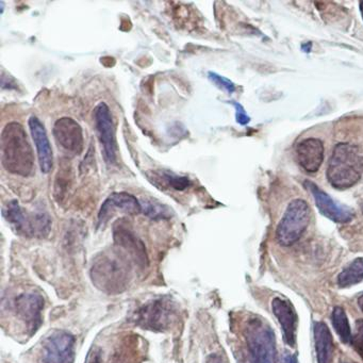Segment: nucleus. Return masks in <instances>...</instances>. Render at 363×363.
Wrapping results in <instances>:
<instances>
[{
    "label": "nucleus",
    "instance_id": "nucleus-1",
    "mask_svg": "<svg viewBox=\"0 0 363 363\" xmlns=\"http://www.w3.org/2000/svg\"><path fill=\"white\" fill-rule=\"evenodd\" d=\"M0 144L1 163L6 171L23 177L33 174L35 158L26 131L20 123L6 125Z\"/></svg>",
    "mask_w": 363,
    "mask_h": 363
},
{
    "label": "nucleus",
    "instance_id": "nucleus-2",
    "mask_svg": "<svg viewBox=\"0 0 363 363\" xmlns=\"http://www.w3.org/2000/svg\"><path fill=\"white\" fill-rule=\"evenodd\" d=\"M363 174V156L358 146L339 143L333 148L327 167V179L333 188L346 190L360 180Z\"/></svg>",
    "mask_w": 363,
    "mask_h": 363
},
{
    "label": "nucleus",
    "instance_id": "nucleus-3",
    "mask_svg": "<svg viewBox=\"0 0 363 363\" xmlns=\"http://www.w3.org/2000/svg\"><path fill=\"white\" fill-rule=\"evenodd\" d=\"M252 363H276L277 348L273 329L263 318H252L244 329Z\"/></svg>",
    "mask_w": 363,
    "mask_h": 363
},
{
    "label": "nucleus",
    "instance_id": "nucleus-4",
    "mask_svg": "<svg viewBox=\"0 0 363 363\" xmlns=\"http://www.w3.org/2000/svg\"><path fill=\"white\" fill-rule=\"evenodd\" d=\"M311 220V210L307 201L294 199L289 203L276 230V239L282 246L296 243Z\"/></svg>",
    "mask_w": 363,
    "mask_h": 363
},
{
    "label": "nucleus",
    "instance_id": "nucleus-5",
    "mask_svg": "<svg viewBox=\"0 0 363 363\" xmlns=\"http://www.w3.org/2000/svg\"><path fill=\"white\" fill-rule=\"evenodd\" d=\"M76 339L72 333L57 330L50 333L39 354V363H74Z\"/></svg>",
    "mask_w": 363,
    "mask_h": 363
},
{
    "label": "nucleus",
    "instance_id": "nucleus-6",
    "mask_svg": "<svg viewBox=\"0 0 363 363\" xmlns=\"http://www.w3.org/2000/svg\"><path fill=\"white\" fill-rule=\"evenodd\" d=\"M93 284L108 293L121 292L126 284L127 273L124 265L118 259L103 257L93 265Z\"/></svg>",
    "mask_w": 363,
    "mask_h": 363
},
{
    "label": "nucleus",
    "instance_id": "nucleus-7",
    "mask_svg": "<svg viewBox=\"0 0 363 363\" xmlns=\"http://www.w3.org/2000/svg\"><path fill=\"white\" fill-rule=\"evenodd\" d=\"M94 122L104 159L108 165L116 164L118 143L111 112L106 103H99L94 109Z\"/></svg>",
    "mask_w": 363,
    "mask_h": 363
},
{
    "label": "nucleus",
    "instance_id": "nucleus-8",
    "mask_svg": "<svg viewBox=\"0 0 363 363\" xmlns=\"http://www.w3.org/2000/svg\"><path fill=\"white\" fill-rule=\"evenodd\" d=\"M173 305L165 299H157L140 308L135 314V320L138 325L152 330H162L171 325L173 318Z\"/></svg>",
    "mask_w": 363,
    "mask_h": 363
},
{
    "label": "nucleus",
    "instance_id": "nucleus-9",
    "mask_svg": "<svg viewBox=\"0 0 363 363\" xmlns=\"http://www.w3.org/2000/svg\"><path fill=\"white\" fill-rule=\"evenodd\" d=\"M43 309L44 299L39 293H23L14 301L16 315L30 333H35L39 329Z\"/></svg>",
    "mask_w": 363,
    "mask_h": 363
},
{
    "label": "nucleus",
    "instance_id": "nucleus-10",
    "mask_svg": "<svg viewBox=\"0 0 363 363\" xmlns=\"http://www.w3.org/2000/svg\"><path fill=\"white\" fill-rule=\"evenodd\" d=\"M305 186L313 195L318 211L329 220L344 224L354 218V212L350 207L337 203L335 199H331L330 195L320 190L313 182L307 180L305 182Z\"/></svg>",
    "mask_w": 363,
    "mask_h": 363
},
{
    "label": "nucleus",
    "instance_id": "nucleus-11",
    "mask_svg": "<svg viewBox=\"0 0 363 363\" xmlns=\"http://www.w3.org/2000/svg\"><path fill=\"white\" fill-rule=\"evenodd\" d=\"M54 137L57 143L69 154L76 156L84 150V133L74 118H59L54 125Z\"/></svg>",
    "mask_w": 363,
    "mask_h": 363
},
{
    "label": "nucleus",
    "instance_id": "nucleus-12",
    "mask_svg": "<svg viewBox=\"0 0 363 363\" xmlns=\"http://www.w3.org/2000/svg\"><path fill=\"white\" fill-rule=\"evenodd\" d=\"M29 129L37 148L40 169L42 173H50L54 164V154H52V145H50L45 126L37 116H31L29 120Z\"/></svg>",
    "mask_w": 363,
    "mask_h": 363
},
{
    "label": "nucleus",
    "instance_id": "nucleus-13",
    "mask_svg": "<svg viewBox=\"0 0 363 363\" xmlns=\"http://www.w3.org/2000/svg\"><path fill=\"white\" fill-rule=\"evenodd\" d=\"M116 210H120V211L131 214V216L142 213L141 201L137 197L133 196V194H129V193H112L104 201L101 210H99V224L101 225L107 223V220H109L110 216L113 214Z\"/></svg>",
    "mask_w": 363,
    "mask_h": 363
},
{
    "label": "nucleus",
    "instance_id": "nucleus-14",
    "mask_svg": "<svg viewBox=\"0 0 363 363\" xmlns=\"http://www.w3.org/2000/svg\"><path fill=\"white\" fill-rule=\"evenodd\" d=\"M272 309L281 326L284 343L290 347H294L297 326V314L294 307L286 299L276 297L272 301Z\"/></svg>",
    "mask_w": 363,
    "mask_h": 363
},
{
    "label": "nucleus",
    "instance_id": "nucleus-15",
    "mask_svg": "<svg viewBox=\"0 0 363 363\" xmlns=\"http://www.w3.org/2000/svg\"><path fill=\"white\" fill-rule=\"evenodd\" d=\"M297 159L307 173H316L324 161V145L320 139L309 138L297 145Z\"/></svg>",
    "mask_w": 363,
    "mask_h": 363
},
{
    "label": "nucleus",
    "instance_id": "nucleus-16",
    "mask_svg": "<svg viewBox=\"0 0 363 363\" xmlns=\"http://www.w3.org/2000/svg\"><path fill=\"white\" fill-rule=\"evenodd\" d=\"M314 345L318 363L333 362L335 354L333 335L325 323L315 322L313 325Z\"/></svg>",
    "mask_w": 363,
    "mask_h": 363
},
{
    "label": "nucleus",
    "instance_id": "nucleus-17",
    "mask_svg": "<svg viewBox=\"0 0 363 363\" xmlns=\"http://www.w3.org/2000/svg\"><path fill=\"white\" fill-rule=\"evenodd\" d=\"M114 239L118 242V245L122 246L126 252H128L138 263L147 262V257H146L145 247H144L142 242L131 233L129 229L125 227H116L114 229Z\"/></svg>",
    "mask_w": 363,
    "mask_h": 363
},
{
    "label": "nucleus",
    "instance_id": "nucleus-18",
    "mask_svg": "<svg viewBox=\"0 0 363 363\" xmlns=\"http://www.w3.org/2000/svg\"><path fill=\"white\" fill-rule=\"evenodd\" d=\"M4 216L21 235L29 237L30 233V216H27L18 201H12L4 208Z\"/></svg>",
    "mask_w": 363,
    "mask_h": 363
},
{
    "label": "nucleus",
    "instance_id": "nucleus-19",
    "mask_svg": "<svg viewBox=\"0 0 363 363\" xmlns=\"http://www.w3.org/2000/svg\"><path fill=\"white\" fill-rule=\"evenodd\" d=\"M363 280V258L352 260L337 276L340 288H350Z\"/></svg>",
    "mask_w": 363,
    "mask_h": 363
},
{
    "label": "nucleus",
    "instance_id": "nucleus-20",
    "mask_svg": "<svg viewBox=\"0 0 363 363\" xmlns=\"http://www.w3.org/2000/svg\"><path fill=\"white\" fill-rule=\"evenodd\" d=\"M331 322H333V328L335 333L339 335L340 339L343 343H352V329H350V322H348L347 315L345 310L342 307H335L331 314Z\"/></svg>",
    "mask_w": 363,
    "mask_h": 363
},
{
    "label": "nucleus",
    "instance_id": "nucleus-21",
    "mask_svg": "<svg viewBox=\"0 0 363 363\" xmlns=\"http://www.w3.org/2000/svg\"><path fill=\"white\" fill-rule=\"evenodd\" d=\"M142 213L152 220H164L172 216V211L164 203L152 199L141 201Z\"/></svg>",
    "mask_w": 363,
    "mask_h": 363
},
{
    "label": "nucleus",
    "instance_id": "nucleus-22",
    "mask_svg": "<svg viewBox=\"0 0 363 363\" xmlns=\"http://www.w3.org/2000/svg\"><path fill=\"white\" fill-rule=\"evenodd\" d=\"M161 177L167 182V186L176 191H184L191 186V182L188 177H182L171 172H162Z\"/></svg>",
    "mask_w": 363,
    "mask_h": 363
},
{
    "label": "nucleus",
    "instance_id": "nucleus-23",
    "mask_svg": "<svg viewBox=\"0 0 363 363\" xmlns=\"http://www.w3.org/2000/svg\"><path fill=\"white\" fill-rule=\"evenodd\" d=\"M208 78H209L210 82H213L218 88L226 91L229 94H233L235 91V84H233L231 80H229L228 78L223 77V76L213 73V72H209V73H208Z\"/></svg>",
    "mask_w": 363,
    "mask_h": 363
},
{
    "label": "nucleus",
    "instance_id": "nucleus-24",
    "mask_svg": "<svg viewBox=\"0 0 363 363\" xmlns=\"http://www.w3.org/2000/svg\"><path fill=\"white\" fill-rule=\"evenodd\" d=\"M352 344L363 360V320H358L356 322L354 333L352 337Z\"/></svg>",
    "mask_w": 363,
    "mask_h": 363
},
{
    "label": "nucleus",
    "instance_id": "nucleus-25",
    "mask_svg": "<svg viewBox=\"0 0 363 363\" xmlns=\"http://www.w3.org/2000/svg\"><path fill=\"white\" fill-rule=\"evenodd\" d=\"M229 104L235 107V120H237L238 124L242 125H247L250 123V116L246 113L245 109H244L243 106L240 105L237 101H229Z\"/></svg>",
    "mask_w": 363,
    "mask_h": 363
},
{
    "label": "nucleus",
    "instance_id": "nucleus-26",
    "mask_svg": "<svg viewBox=\"0 0 363 363\" xmlns=\"http://www.w3.org/2000/svg\"><path fill=\"white\" fill-rule=\"evenodd\" d=\"M88 363H103V357L99 350H93L88 359Z\"/></svg>",
    "mask_w": 363,
    "mask_h": 363
},
{
    "label": "nucleus",
    "instance_id": "nucleus-27",
    "mask_svg": "<svg viewBox=\"0 0 363 363\" xmlns=\"http://www.w3.org/2000/svg\"><path fill=\"white\" fill-rule=\"evenodd\" d=\"M208 363H226L225 362L223 357H220V354H211V356L208 358Z\"/></svg>",
    "mask_w": 363,
    "mask_h": 363
},
{
    "label": "nucleus",
    "instance_id": "nucleus-28",
    "mask_svg": "<svg viewBox=\"0 0 363 363\" xmlns=\"http://www.w3.org/2000/svg\"><path fill=\"white\" fill-rule=\"evenodd\" d=\"M284 363H298V361H297L296 357L293 356V354H284Z\"/></svg>",
    "mask_w": 363,
    "mask_h": 363
},
{
    "label": "nucleus",
    "instance_id": "nucleus-29",
    "mask_svg": "<svg viewBox=\"0 0 363 363\" xmlns=\"http://www.w3.org/2000/svg\"><path fill=\"white\" fill-rule=\"evenodd\" d=\"M358 305L363 312V293H361L360 296L358 297Z\"/></svg>",
    "mask_w": 363,
    "mask_h": 363
},
{
    "label": "nucleus",
    "instance_id": "nucleus-30",
    "mask_svg": "<svg viewBox=\"0 0 363 363\" xmlns=\"http://www.w3.org/2000/svg\"><path fill=\"white\" fill-rule=\"evenodd\" d=\"M312 48L311 43L308 44V46H306V45L301 46V48H303V50H305L306 52H309L310 48Z\"/></svg>",
    "mask_w": 363,
    "mask_h": 363
},
{
    "label": "nucleus",
    "instance_id": "nucleus-31",
    "mask_svg": "<svg viewBox=\"0 0 363 363\" xmlns=\"http://www.w3.org/2000/svg\"><path fill=\"white\" fill-rule=\"evenodd\" d=\"M359 8H360L361 16H362L363 20V1H361V3L359 4Z\"/></svg>",
    "mask_w": 363,
    "mask_h": 363
}]
</instances>
